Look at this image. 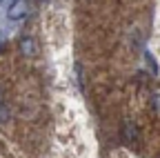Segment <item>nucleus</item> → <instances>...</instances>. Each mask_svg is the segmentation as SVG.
<instances>
[{
    "mask_svg": "<svg viewBox=\"0 0 160 158\" xmlns=\"http://www.w3.org/2000/svg\"><path fill=\"white\" fill-rule=\"evenodd\" d=\"M18 49H20V54L25 58H36L40 54V45H38V40L33 36H22L18 40Z\"/></svg>",
    "mask_w": 160,
    "mask_h": 158,
    "instance_id": "f257e3e1",
    "label": "nucleus"
},
{
    "mask_svg": "<svg viewBox=\"0 0 160 158\" xmlns=\"http://www.w3.org/2000/svg\"><path fill=\"white\" fill-rule=\"evenodd\" d=\"M27 13H29V3L27 0H16V3H11L9 9H7V18L11 23H20L22 18H27Z\"/></svg>",
    "mask_w": 160,
    "mask_h": 158,
    "instance_id": "f03ea898",
    "label": "nucleus"
},
{
    "mask_svg": "<svg viewBox=\"0 0 160 158\" xmlns=\"http://www.w3.org/2000/svg\"><path fill=\"white\" fill-rule=\"evenodd\" d=\"M9 116H11L9 107H7L5 103H0V123H7V120H9Z\"/></svg>",
    "mask_w": 160,
    "mask_h": 158,
    "instance_id": "7ed1b4c3",
    "label": "nucleus"
},
{
    "mask_svg": "<svg viewBox=\"0 0 160 158\" xmlns=\"http://www.w3.org/2000/svg\"><path fill=\"white\" fill-rule=\"evenodd\" d=\"M145 58L149 60V69H151V74L156 76V74H158V67H156V60H153V56H151V54L147 51V54H145Z\"/></svg>",
    "mask_w": 160,
    "mask_h": 158,
    "instance_id": "20e7f679",
    "label": "nucleus"
},
{
    "mask_svg": "<svg viewBox=\"0 0 160 158\" xmlns=\"http://www.w3.org/2000/svg\"><path fill=\"white\" fill-rule=\"evenodd\" d=\"M153 109H156V111L160 114V91H158V94L153 96Z\"/></svg>",
    "mask_w": 160,
    "mask_h": 158,
    "instance_id": "39448f33",
    "label": "nucleus"
},
{
    "mask_svg": "<svg viewBox=\"0 0 160 158\" xmlns=\"http://www.w3.org/2000/svg\"><path fill=\"white\" fill-rule=\"evenodd\" d=\"M0 103H5V94H2V89H0Z\"/></svg>",
    "mask_w": 160,
    "mask_h": 158,
    "instance_id": "423d86ee",
    "label": "nucleus"
},
{
    "mask_svg": "<svg viewBox=\"0 0 160 158\" xmlns=\"http://www.w3.org/2000/svg\"><path fill=\"white\" fill-rule=\"evenodd\" d=\"M36 3H42V0H36Z\"/></svg>",
    "mask_w": 160,
    "mask_h": 158,
    "instance_id": "0eeeda50",
    "label": "nucleus"
},
{
    "mask_svg": "<svg viewBox=\"0 0 160 158\" xmlns=\"http://www.w3.org/2000/svg\"><path fill=\"white\" fill-rule=\"evenodd\" d=\"M9 3H16V0H9Z\"/></svg>",
    "mask_w": 160,
    "mask_h": 158,
    "instance_id": "6e6552de",
    "label": "nucleus"
}]
</instances>
